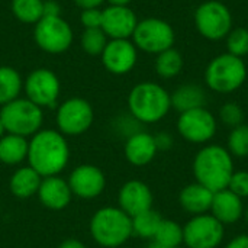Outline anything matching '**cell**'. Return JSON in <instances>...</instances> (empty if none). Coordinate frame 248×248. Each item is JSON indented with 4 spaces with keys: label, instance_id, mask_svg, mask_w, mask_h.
<instances>
[{
    "label": "cell",
    "instance_id": "7402d4cb",
    "mask_svg": "<svg viewBox=\"0 0 248 248\" xmlns=\"http://www.w3.org/2000/svg\"><path fill=\"white\" fill-rule=\"evenodd\" d=\"M41 182H42V177L31 166H25V167L17 169L12 174L9 187H10V192L16 198L28 199L38 193Z\"/></svg>",
    "mask_w": 248,
    "mask_h": 248
},
{
    "label": "cell",
    "instance_id": "44dd1931",
    "mask_svg": "<svg viewBox=\"0 0 248 248\" xmlns=\"http://www.w3.org/2000/svg\"><path fill=\"white\" fill-rule=\"evenodd\" d=\"M214 201V192L206 189L205 186L195 183L186 186L180 193V205L190 214L202 215L209 211Z\"/></svg>",
    "mask_w": 248,
    "mask_h": 248
},
{
    "label": "cell",
    "instance_id": "6da1fadb",
    "mask_svg": "<svg viewBox=\"0 0 248 248\" xmlns=\"http://www.w3.org/2000/svg\"><path fill=\"white\" fill-rule=\"evenodd\" d=\"M26 160L41 177L58 176L70 160L65 137L55 129H39L29 141Z\"/></svg>",
    "mask_w": 248,
    "mask_h": 248
},
{
    "label": "cell",
    "instance_id": "cb8c5ba5",
    "mask_svg": "<svg viewBox=\"0 0 248 248\" xmlns=\"http://www.w3.org/2000/svg\"><path fill=\"white\" fill-rule=\"evenodd\" d=\"M29 141L25 137L4 134L0 138V161L7 166L20 164L28 157Z\"/></svg>",
    "mask_w": 248,
    "mask_h": 248
},
{
    "label": "cell",
    "instance_id": "ffe728a7",
    "mask_svg": "<svg viewBox=\"0 0 248 248\" xmlns=\"http://www.w3.org/2000/svg\"><path fill=\"white\" fill-rule=\"evenodd\" d=\"M211 209L214 217L221 224H234L243 215V202L241 198L230 189H224L214 193Z\"/></svg>",
    "mask_w": 248,
    "mask_h": 248
},
{
    "label": "cell",
    "instance_id": "74e56055",
    "mask_svg": "<svg viewBox=\"0 0 248 248\" xmlns=\"http://www.w3.org/2000/svg\"><path fill=\"white\" fill-rule=\"evenodd\" d=\"M76 1V4L78 6V7H81L83 10L84 9H96V7H99L105 0H74Z\"/></svg>",
    "mask_w": 248,
    "mask_h": 248
},
{
    "label": "cell",
    "instance_id": "9c48e42d",
    "mask_svg": "<svg viewBox=\"0 0 248 248\" xmlns=\"http://www.w3.org/2000/svg\"><path fill=\"white\" fill-rule=\"evenodd\" d=\"M33 38L45 52L61 54L73 42V29L61 16H44L35 23Z\"/></svg>",
    "mask_w": 248,
    "mask_h": 248
},
{
    "label": "cell",
    "instance_id": "d6986e66",
    "mask_svg": "<svg viewBox=\"0 0 248 248\" xmlns=\"http://www.w3.org/2000/svg\"><path fill=\"white\" fill-rule=\"evenodd\" d=\"M157 153L155 140L147 132H135L129 135L125 144V157L134 166L148 164Z\"/></svg>",
    "mask_w": 248,
    "mask_h": 248
},
{
    "label": "cell",
    "instance_id": "2e32d148",
    "mask_svg": "<svg viewBox=\"0 0 248 248\" xmlns=\"http://www.w3.org/2000/svg\"><path fill=\"white\" fill-rule=\"evenodd\" d=\"M138 19L128 6H109L103 10L102 31L112 39H129Z\"/></svg>",
    "mask_w": 248,
    "mask_h": 248
},
{
    "label": "cell",
    "instance_id": "836d02e7",
    "mask_svg": "<svg viewBox=\"0 0 248 248\" xmlns=\"http://www.w3.org/2000/svg\"><path fill=\"white\" fill-rule=\"evenodd\" d=\"M232 193H235L240 198L248 196V173L247 171H238L231 176L228 187Z\"/></svg>",
    "mask_w": 248,
    "mask_h": 248
},
{
    "label": "cell",
    "instance_id": "b9f144b4",
    "mask_svg": "<svg viewBox=\"0 0 248 248\" xmlns=\"http://www.w3.org/2000/svg\"><path fill=\"white\" fill-rule=\"evenodd\" d=\"M148 248H169V247H166V246H163V244H160V243H157V241H153V243L148 246Z\"/></svg>",
    "mask_w": 248,
    "mask_h": 248
},
{
    "label": "cell",
    "instance_id": "d4e9b609",
    "mask_svg": "<svg viewBox=\"0 0 248 248\" xmlns=\"http://www.w3.org/2000/svg\"><path fill=\"white\" fill-rule=\"evenodd\" d=\"M22 77L20 74L7 65L0 67V105H6L19 97L22 92Z\"/></svg>",
    "mask_w": 248,
    "mask_h": 248
},
{
    "label": "cell",
    "instance_id": "4316f807",
    "mask_svg": "<svg viewBox=\"0 0 248 248\" xmlns=\"http://www.w3.org/2000/svg\"><path fill=\"white\" fill-rule=\"evenodd\" d=\"M15 17L23 23H38L44 17L42 0H12Z\"/></svg>",
    "mask_w": 248,
    "mask_h": 248
},
{
    "label": "cell",
    "instance_id": "603a6c76",
    "mask_svg": "<svg viewBox=\"0 0 248 248\" xmlns=\"http://www.w3.org/2000/svg\"><path fill=\"white\" fill-rule=\"evenodd\" d=\"M170 100L171 106L183 113L192 109L203 108L206 102V94L205 90L198 84H183L176 89V92L170 96Z\"/></svg>",
    "mask_w": 248,
    "mask_h": 248
},
{
    "label": "cell",
    "instance_id": "4dcf8cb0",
    "mask_svg": "<svg viewBox=\"0 0 248 248\" xmlns=\"http://www.w3.org/2000/svg\"><path fill=\"white\" fill-rule=\"evenodd\" d=\"M227 48L228 54L235 57H246L248 54V29L246 28H237L231 29V32L227 35Z\"/></svg>",
    "mask_w": 248,
    "mask_h": 248
},
{
    "label": "cell",
    "instance_id": "8d00e7d4",
    "mask_svg": "<svg viewBox=\"0 0 248 248\" xmlns=\"http://www.w3.org/2000/svg\"><path fill=\"white\" fill-rule=\"evenodd\" d=\"M44 16H60V6L54 0L44 1Z\"/></svg>",
    "mask_w": 248,
    "mask_h": 248
},
{
    "label": "cell",
    "instance_id": "e0dca14e",
    "mask_svg": "<svg viewBox=\"0 0 248 248\" xmlns=\"http://www.w3.org/2000/svg\"><path fill=\"white\" fill-rule=\"evenodd\" d=\"M119 208L131 218L142 214L153 206V193L150 187L140 180L126 182L118 195Z\"/></svg>",
    "mask_w": 248,
    "mask_h": 248
},
{
    "label": "cell",
    "instance_id": "52a82bcc",
    "mask_svg": "<svg viewBox=\"0 0 248 248\" xmlns=\"http://www.w3.org/2000/svg\"><path fill=\"white\" fill-rule=\"evenodd\" d=\"M195 25L203 38L209 41H219L227 38V35L231 32L232 15L222 1L208 0L199 4L196 9Z\"/></svg>",
    "mask_w": 248,
    "mask_h": 248
},
{
    "label": "cell",
    "instance_id": "484cf974",
    "mask_svg": "<svg viewBox=\"0 0 248 248\" xmlns=\"http://www.w3.org/2000/svg\"><path fill=\"white\" fill-rule=\"evenodd\" d=\"M182 68H183V57L177 49L169 48L157 54L155 71L161 78H173L182 71Z\"/></svg>",
    "mask_w": 248,
    "mask_h": 248
},
{
    "label": "cell",
    "instance_id": "ab89813d",
    "mask_svg": "<svg viewBox=\"0 0 248 248\" xmlns=\"http://www.w3.org/2000/svg\"><path fill=\"white\" fill-rule=\"evenodd\" d=\"M58 248H87V247H86V244H83L81 241L74 240V238H70V240L62 241Z\"/></svg>",
    "mask_w": 248,
    "mask_h": 248
},
{
    "label": "cell",
    "instance_id": "30bf717a",
    "mask_svg": "<svg viewBox=\"0 0 248 248\" xmlns=\"http://www.w3.org/2000/svg\"><path fill=\"white\" fill-rule=\"evenodd\" d=\"M94 113L92 105L81 97H71L62 102L57 110L58 131L65 137H77L84 134L93 124Z\"/></svg>",
    "mask_w": 248,
    "mask_h": 248
},
{
    "label": "cell",
    "instance_id": "f35d334b",
    "mask_svg": "<svg viewBox=\"0 0 248 248\" xmlns=\"http://www.w3.org/2000/svg\"><path fill=\"white\" fill-rule=\"evenodd\" d=\"M227 248H248V235H238L235 237Z\"/></svg>",
    "mask_w": 248,
    "mask_h": 248
},
{
    "label": "cell",
    "instance_id": "8992f818",
    "mask_svg": "<svg viewBox=\"0 0 248 248\" xmlns=\"http://www.w3.org/2000/svg\"><path fill=\"white\" fill-rule=\"evenodd\" d=\"M0 119L6 134L20 137H32L42 126V108L32 103L29 99H15L1 106Z\"/></svg>",
    "mask_w": 248,
    "mask_h": 248
},
{
    "label": "cell",
    "instance_id": "3957f363",
    "mask_svg": "<svg viewBox=\"0 0 248 248\" xmlns=\"http://www.w3.org/2000/svg\"><path fill=\"white\" fill-rule=\"evenodd\" d=\"M128 108L138 122L154 124L161 121L171 108L169 92L153 81L137 84L128 96Z\"/></svg>",
    "mask_w": 248,
    "mask_h": 248
},
{
    "label": "cell",
    "instance_id": "d6a6232c",
    "mask_svg": "<svg viewBox=\"0 0 248 248\" xmlns=\"http://www.w3.org/2000/svg\"><path fill=\"white\" fill-rule=\"evenodd\" d=\"M219 116H221V121L228 125V126H238L243 124L244 121V112L243 109L234 103V102H230V103H225L222 108H221V112H219Z\"/></svg>",
    "mask_w": 248,
    "mask_h": 248
},
{
    "label": "cell",
    "instance_id": "60d3db41",
    "mask_svg": "<svg viewBox=\"0 0 248 248\" xmlns=\"http://www.w3.org/2000/svg\"><path fill=\"white\" fill-rule=\"evenodd\" d=\"M110 6H128L132 0H108Z\"/></svg>",
    "mask_w": 248,
    "mask_h": 248
},
{
    "label": "cell",
    "instance_id": "1f68e13d",
    "mask_svg": "<svg viewBox=\"0 0 248 248\" xmlns=\"http://www.w3.org/2000/svg\"><path fill=\"white\" fill-rule=\"evenodd\" d=\"M228 147L237 157L248 155V125H238L232 129L228 138Z\"/></svg>",
    "mask_w": 248,
    "mask_h": 248
},
{
    "label": "cell",
    "instance_id": "277c9868",
    "mask_svg": "<svg viewBox=\"0 0 248 248\" xmlns=\"http://www.w3.org/2000/svg\"><path fill=\"white\" fill-rule=\"evenodd\" d=\"M89 228L93 240L100 247L116 248L132 235V218L121 208L106 206L94 212Z\"/></svg>",
    "mask_w": 248,
    "mask_h": 248
},
{
    "label": "cell",
    "instance_id": "e575fe53",
    "mask_svg": "<svg viewBox=\"0 0 248 248\" xmlns=\"http://www.w3.org/2000/svg\"><path fill=\"white\" fill-rule=\"evenodd\" d=\"M102 17H103V10L96 9H84L80 15V20L86 29L90 28H102Z\"/></svg>",
    "mask_w": 248,
    "mask_h": 248
},
{
    "label": "cell",
    "instance_id": "f1b7e54d",
    "mask_svg": "<svg viewBox=\"0 0 248 248\" xmlns=\"http://www.w3.org/2000/svg\"><path fill=\"white\" fill-rule=\"evenodd\" d=\"M154 241L169 248H177L183 241V228L174 221L163 219L154 235Z\"/></svg>",
    "mask_w": 248,
    "mask_h": 248
},
{
    "label": "cell",
    "instance_id": "f546056e",
    "mask_svg": "<svg viewBox=\"0 0 248 248\" xmlns=\"http://www.w3.org/2000/svg\"><path fill=\"white\" fill-rule=\"evenodd\" d=\"M106 44H108V36L102 31V28L84 29V33L81 36V46L89 55L92 57L102 55Z\"/></svg>",
    "mask_w": 248,
    "mask_h": 248
},
{
    "label": "cell",
    "instance_id": "7c38bea8",
    "mask_svg": "<svg viewBox=\"0 0 248 248\" xmlns=\"http://www.w3.org/2000/svg\"><path fill=\"white\" fill-rule=\"evenodd\" d=\"M26 99L39 108H52L60 96V80L51 70L36 68L25 80Z\"/></svg>",
    "mask_w": 248,
    "mask_h": 248
},
{
    "label": "cell",
    "instance_id": "7bdbcfd3",
    "mask_svg": "<svg viewBox=\"0 0 248 248\" xmlns=\"http://www.w3.org/2000/svg\"><path fill=\"white\" fill-rule=\"evenodd\" d=\"M4 134H6V129H4V126H3V122H1V119H0V138H1Z\"/></svg>",
    "mask_w": 248,
    "mask_h": 248
},
{
    "label": "cell",
    "instance_id": "7a4b0ae2",
    "mask_svg": "<svg viewBox=\"0 0 248 248\" xmlns=\"http://www.w3.org/2000/svg\"><path fill=\"white\" fill-rule=\"evenodd\" d=\"M198 183L217 193L228 187L234 174V164L230 153L219 145H209L201 150L193 163Z\"/></svg>",
    "mask_w": 248,
    "mask_h": 248
},
{
    "label": "cell",
    "instance_id": "83f0119b",
    "mask_svg": "<svg viewBox=\"0 0 248 248\" xmlns=\"http://www.w3.org/2000/svg\"><path fill=\"white\" fill-rule=\"evenodd\" d=\"M163 218L158 212L148 209L132 218V234L141 238H154Z\"/></svg>",
    "mask_w": 248,
    "mask_h": 248
},
{
    "label": "cell",
    "instance_id": "ba28073f",
    "mask_svg": "<svg viewBox=\"0 0 248 248\" xmlns=\"http://www.w3.org/2000/svg\"><path fill=\"white\" fill-rule=\"evenodd\" d=\"M134 45L148 54H160L173 48L176 35L171 25L158 17H147L138 20L132 33Z\"/></svg>",
    "mask_w": 248,
    "mask_h": 248
},
{
    "label": "cell",
    "instance_id": "9a60e30c",
    "mask_svg": "<svg viewBox=\"0 0 248 248\" xmlns=\"http://www.w3.org/2000/svg\"><path fill=\"white\" fill-rule=\"evenodd\" d=\"M71 193L81 199H94L105 190L106 177L103 171L93 164H81L76 167L67 180Z\"/></svg>",
    "mask_w": 248,
    "mask_h": 248
},
{
    "label": "cell",
    "instance_id": "5b68a950",
    "mask_svg": "<svg viewBox=\"0 0 248 248\" xmlns=\"http://www.w3.org/2000/svg\"><path fill=\"white\" fill-rule=\"evenodd\" d=\"M246 78V62L228 52L215 57L205 70V81L217 93H232L244 84Z\"/></svg>",
    "mask_w": 248,
    "mask_h": 248
},
{
    "label": "cell",
    "instance_id": "8fae6325",
    "mask_svg": "<svg viewBox=\"0 0 248 248\" xmlns=\"http://www.w3.org/2000/svg\"><path fill=\"white\" fill-rule=\"evenodd\" d=\"M224 238V224L214 215H198L183 228V241L187 248H215Z\"/></svg>",
    "mask_w": 248,
    "mask_h": 248
},
{
    "label": "cell",
    "instance_id": "4fadbf2b",
    "mask_svg": "<svg viewBox=\"0 0 248 248\" xmlns=\"http://www.w3.org/2000/svg\"><path fill=\"white\" fill-rule=\"evenodd\" d=\"M177 129L190 142H206L215 135L217 121L208 109L198 108L180 113Z\"/></svg>",
    "mask_w": 248,
    "mask_h": 248
},
{
    "label": "cell",
    "instance_id": "ee69618b",
    "mask_svg": "<svg viewBox=\"0 0 248 248\" xmlns=\"http://www.w3.org/2000/svg\"><path fill=\"white\" fill-rule=\"evenodd\" d=\"M246 218H247V222H248V208H247V211H246Z\"/></svg>",
    "mask_w": 248,
    "mask_h": 248
},
{
    "label": "cell",
    "instance_id": "d590c367",
    "mask_svg": "<svg viewBox=\"0 0 248 248\" xmlns=\"http://www.w3.org/2000/svg\"><path fill=\"white\" fill-rule=\"evenodd\" d=\"M155 140V145H157V150H167L171 147L173 144V138L171 135H169L167 132H160L158 135L154 137Z\"/></svg>",
    "mask_w": 248,
    "mask_h": 248
},
{
    "label": "cell",
    "instance_id": "ac0fdd59",
    "mask_svg": "<svg viewBox=\"0 0 248 248\" xmlns=\"http://www.w3.org/2000/svg\"><path fill=\"white\" fill-rule=\"evenodd\" d=\"M36 195L41 203L51 211H61L67 208L73 198L68 182L60 176L42 177Z\"/></svg>",
    "mask_w": 248,
    "mask_h": 248
},
{
    "label": "cell",
    "instance_id": "5bb4252c",
    "mask_svg": "<svg viewBox=\"0 0 248 248\" xmlns=\"http://www.w3.org/2000/svg\"><path fill=\"white\" fill-rule=\"evenodd\" d=\"M100 57L105 68L109 73L122 76L135 67L138 52L137 46L129 39H110L108 41Z\"/></svg>",
    "mask_w": 248,
    "mask_h": 248
}]
</instances>
